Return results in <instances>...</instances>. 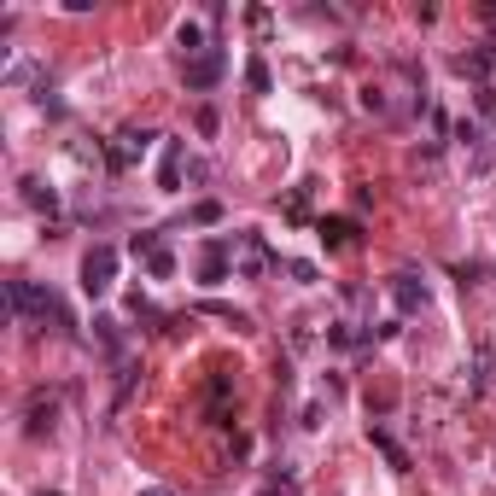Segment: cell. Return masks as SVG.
Returning <instances> with one entry per match:
<instances>
[{
  "mask_svg": "<svg viewBox=\"0 0 496 496\" xmlns=\"http://www.w3.org/2000/svg\"><path fill=\"white\" fill-rule=\"evenodd\" d=\"M6 298H12V309H18V316H30V321H53V327H70L65 304H59V298L47 292V287H35V280H12Z\"/></svg>",
  "mask_w": 496,
  "mask_h": 496,
  "instance_id": "6da1fadb",
  "label": "cell"
},
{
  "mask_svg": "<svg viewBox=\"0 0 496 496\" xmlns=\"http://www.w3.org/2000/svg\"><path fill=\"white\" fill-rule=\"evenodd\" d=\"M111 275H117V252H111V245H94V252L82 257V292L106 298L111 292Z\"/></svg>",
  "mask_w": 496,
  "mask_h": 496,
  "instance_id": "7a4b0ae2",
  "label": "cell"
},
{
  "mask_svg": "<svg viewBox=\"0 0 496 496\" xmlns=\"http://www.w3.org/2000/svg\"><path fill=\"white\" fill-rule=\"evenodd\" d=\"M222 70H228V53H222V47H205V53H193L188 65H181V77H188V88H216L222 82Z\"/></svg>",
  "mask_w": 496,
  "mask_h": 496,
  "instance_id": "3957f363",
  "label": "cell"
},
{
  "mask_svg": "<svg viewBox=\"0 0 496 496\" xmlns=\"http://www.w3.org/2000/svg\"><path fill=\"white\" fill-rule=\"evenodd\" d=\"M146 146H152V134H146V129H123L117 146H111V170H129L134 158H146Z\"/></svg>",
  "mask_w": 496,
  "mask_h": 496,
  "instance_id": "277c9868",
  "label": "cell"
},
{
  "mask_svg": "<svg viewBox=\"0 0 496 496\" xmlns=\"http://www.w3.org/2000/svg\"><path fill=\"white\" fill-rule=\"evenodd\" d=\"M228 269H234V240H210L205 245V287L228 280Z\"/></svg>",
  "mask_w": 496,
  "mask_h": 496,
  "instance_id": "5b68a950",
  "label": "cell"
},
{
  "mask_svg": "<svg viewBox=\"0 0 496 496\" xmlns=\"http://www.w3.org/2000/svg\"><path fill=\"white\" fill-rule=\"evenodd\" d=\"M53 415H59V397L35 391V397H30V420H23V427H30V438H41V432H53Z\"/></svg>",
  "mask_w": 496,
  "mask_h": 496,
  "instance_id": "8992f818",
  "label": "cell"
},
{
  "mask_svg": "<svg viewBox=\"0 0 496 496\" xmlns=\"http://www.w3.org/2000/svg\"><path fill=\"white\" fill-rule=\"evenodd\" d=\"M391 298H397V309H427V280L397 275V280H391Z\"/></svg>",
  "mask_w": 496,
  "mask_h": 496,
  "instance_id": "52a82bcc",
  "label": "cell"
},
{
  "mask_svg": "<svg viewBox=\"0 0 496 496\" xmlns=\"http://www.w3.org/2000/svg\"><path fill=\"white\" fill-rule=\"evenodd\" d=\"M321 240H327L333 252H344V245H356V222L351 216H327L321 222Z\"/></svg>",
  "mask_w": 496,
  "mask_h": 496,
  "instance_id": "ba28073f",
  "label": "cell"
},
{
  "mask_svg": "<svg viewBox=\"0 0 496 496\" xmlns=\"http://www.w3.org/2000/svg\"><path fill=\"white\" fill-rule=\"evenodd\" d=\"M158 181H164L170 193L181 188V141H170V146H164V164H158Z\"/></svg>",
  "mask_w": 496,
  "mask_h": 496,
  "instance_id": "9c48e42d",
  "label": "cell"
},
{
  "mask_svg": "<svg viewBox=\"0 0 496 496\" xmlns=\"http://www.w3.org/2000/svg\"><path fill=\"white\" fill-rule=\"evenodd\" d=\"M491 65H496L491 47H479V53H462V59H455V70H462V77H485Z\"/></svg>",
  "mask_w": 496,
  "mask_h": 496,
  "instance_id": "30bf717a",
  "label": "cell"
},
{
  "mask_svg": "<svg viewBox=\"0 0 496 496\" xmlns=\"http://www.w3.org/2000/svg\"><path fill=\"white\" fill-rule=\"evenodd\" d=\"M23 205H35V210H53L59 198H53V188H41L35 176H23Z\"/></svg>",
  "mask_w": 496,
  "mask_h": 496,
  "instance_id": "8fae6325",
  "label": "cell"
},
{
  "mask_svg": "<svg viewBox=\"0 0 496 496\" xmlns=\"http://www.w3.org/2000/svg\"><path fill=\"white\" fill-rule=\"evenodd\" d=\"M245 77H252V88H257V94H269V70H263V59H252V70H245Z\"/></svg>",
  "mask_w": 496,
  "mask_h": 496,
  "instance_id": "7c38bea8",
  "label": "cell"
},
{
  "mask_svg": "<svg viewBox=\"0 0 496 496\" xmlns=\"http://www.w3.org/2000/svg\"><path fill=\"white\" fill-rule=\"evenodd\" d=\"M263 496H298V485H292V479H287V485H280V479H275V485H269Z\"/></svg>",
  "mask_w": 496,
  "mask_h": 496,
  "instance_id": "4fadbf2b",
  "label": "cell"
},
{
  "mask_svg": "<svg viewBox=\"0 0 496 496\" xmlns=\"http://www.w3.org/2000/svg\"><path fill=\"white\" fill-rule=\"evenodd\" d=\"M141 496H170V491H164V485H152V491H141Z\"/></svg>",
  "mask_w": 496,
  "mask_h": 496,
  "instance_id": "5bb4252c",
  "label": "cell"
},
{
  "mask_svg": "<svg viewBox=\"0 0 496 496\" xmlns=\"http://www.w3.org/2000/svg\"><path fill=\"white\" fill-rule=\"evenodd\" d=\"M41 496H59V491H41Z\"/></svg>",
  "mask_w": 496,
  "mask_h": 496,
  "instance_id": "9a60e30c",
  "label": "cell"
}]
</instances>
